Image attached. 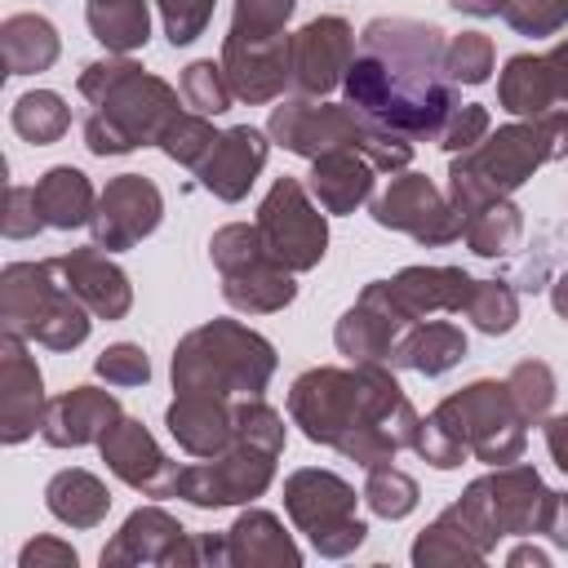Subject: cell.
Segmentation results:
<instances>
[{"mask_svg": "<svg viewBox=\"0 0 568 568\" xmlns=\"http://www.w3.org/2000/svg\"><path fill=\"white\" fill-rule=\"evenodd\" d=\"M346 106L408 142L439 138L457 89L444 71V31L417 18H373L342 80Z\"/></svg>", "mask_w": 568, "mask_h": 568, "instance_id": "cell-1", "label": "cell"}, {"mask_svg": "<svg viewBox=\"0 0 568 568\" xmlns=\"http://www.w3.org/2000/svg\"><path fill=\"white\" fill-rule=\"evenodd\" d=\"M288 417L311 444H328L364 470L395 462L399 448H413L422 422L382 359L306 368L288 386Z\"/></svg>", "mask_w": 568, "mask_h": 568, "instance_id": "cell-2", "label": "cell"}, {"mask_svg": "<svg viewBox=\"0 0 568 568\" xmlns=\"http://www.w3.org/2000/svg\"><path fill=\"white\" fill-rule=\"evenodd\" d=\"M75 89L89 102L84 146L93 155H129L138 146H160L164 129L182 115L178 89L142 71L129 53L89 62Z\"/></svg>", "mask_w": 568, "mask_h": 568, "instance_id": "cell-3", "label": "cell"}, {"mask_svg": "<svg viewBox=\"0 0 568 568\" xmlns=\"http://www.w3.org/2000/svg\"><path fill=\"white\" fill-rule=\"evenodd\" d=\"M275 377V346L240 320H209L191 328L173 351V390L204 395H262Z\"/></svg>", "mask_w": 568, "mask_h": 568, "instance_id": "cell-4", "label": "cell"}, {"mask_svg": "<svg viewBox=\"0 0 568 568\" xmlns=\"http://www.w3.org/2000/svg\"><path fill=\"white\" fill-rule=\"evenodd\" d=\"M266 138L280 142L284 151L293 155H324L333 146H355L359 155L373 160V169L382 173H399L408 169L413 160V142L390 133V129H377L373 120H364L355 106L346 102H315V98H288L271 111V124H266Z\"/></svg>", "mask_w": 568, "mask_h": 568, "instance_id": "cell-5", "label": "cell"}, {"mask_svg": "<svg viewBox=\"0 0 568 568\" xmlns=\"http://www.w3.org/2000/svg\"><path fill=\"white\" fill-rule=\"evenodd\" d=\"M93 311L62 284L49 262H9L0 271V324L4 333L31 337L49 351H75L89 337Z\"/></svg>", "mask_w": 568, "mask_h": 568, "instance_id": "cell-6", "label": "cell"}, {"mask_svg": "<svg viewBox=\"0 0 568 568\" xmlns=\"http://www.w3.org/2000/svg\"><path fill=\"white\" fill-rule=\"evenodd\" d=\"M546 160L555 155L541 120H515V124H501L497 133H484V142L453 155L448 164V200L457 217L466 222V213H475L484 200L519 191Z\"/></svg>", "mask_w": 568, "mask_h": 568, "instance_id": "cell-7", "label": "cell"}, {"mask_svg": "<svg viewBox=\"0 0 568 568\" xmlns=\"http://www.w3.org/2000/svg\"><path fill=\"white\" fill-rule=\"evenodd\" d=\"M426 417L462 462L475 457V462H488V466H510V462L524 457L528 422L519 417L506 382L479 377V382L444 395Z\"/></svg>", "mask_w": 568, "mask_h": 568, "instance_id": "cell-8", "label": "cell"}, {"mask_svg": "<svg viewBox=\"0 0 568 568\" xmlns=\"http://www.w3.org/2000/svg\"><path fill=\"white\" fill-rule=\"evenodd\" d=\"M284 510L324 559H346L368 537L364 519L355 515V488L320 466H302L284 479Z\"/></svg>", "mask_w": 568, "mask_h": 568, "instance_id": "cell-9", "label": "cell"}, {"mask_svg": "<svg viewBox=\"0 0 568 568\" xmlns=\"http://www.w3.org/2000/svg\"><path fill=\"white\" fill-rule=\"evenodd\" d=\"M257 231L266 253L293 275L320 266V257L328 253V222L297 178H275V186L257 204Z\"/></svg>", "mask_w": 568, "mask_h": 568, "instance_id": "cell-10", "label": "cell"}, {"mask_svg": "<svg viewBox=\"0 0 568 568\" xmlns=\"http://www.w3.org/2000/svg\"><path fill=\"white\" fill-rule=\"evenodd\" d=\"M275 457L280 448L257 444L235 435V444L217 457H204L195 466H182L178 479V497H186L200 510H222V506H244L253 497H262L275 479Z\"/></svg>", "mask_w": 568, "mask_h": 568, "instance_id": "cell-11", "label": "cell"}, {"mask_svg": "<svg viewBox=\"0 0 568 568\" xmlns=\"http://www.w3.org/2000/svg\"><path fill=\"white\" fill-rule=\"evenodd\" d=\"M373 222L386 231H404L417 244H453L462 240V217L453 209V200L426 178V173H399L390 178V186L373 200Z\"/></svg>", "mask_w": 568, "mask_h": 568, "instance_id": "cell-12", "label": "cell"}, {"mask_svg": "<svg viewBox=\"0 0 568 568\" xmlns=\"http://www.w3.org/2000/svg\"><path fill=\"white\" fill-rule=\"evenodd\" d=\"M355 58V31L346 18H311L302 31L288 36V84L302 98H324L346 80Z\"/></svg>", "mask_w": 568, "mask_h": 568, "instance_id": "cell-13", "label": "cell"}, {"mask_svg": "<svg viewBox=\"0 0 568 568\" xmlns=\"http://www.w3.org/2000/svg\"><path fill=\"white\" fill-rule=\"evenodd\" d=\"M164 217V195L151 178L142 173H120L102 186L98 195V209H93V244L106 248V253H120V248H133L142 244Z\"/></svg>", "mask_w": 568, "mask_h": 568, "instance_id": "cell-14", "label": "cell"}, {"mask_svg": "<svg viewBox=\"0 0 568 568\" xmlns=\"http://www.w3.org/2000/svg\"><path fill=\"white\" fill-rule=\"evenodd\" d=\"M497 102L519 115L537 120L546 111H568V40L546 53H515L497 75Z\"/></svg>", "mask_w": 568, "mask_h": 568, "instance_id": "cell-15", "label": "cell"}, {"mask_svg": "<svg viewBox=\"0 0 568 568\" xmlns=\"http://www.w3.org/2000/svg\"><path fill=\"white\" fill-rule=\"evenodd\" d=\"M102 462L115 479H124L129 488L146 493V497H178V479L182 466L169 462L155 444V435L138 422V417H120L106 435H102Z\"/></svg>", "mask_w": 568, "mask_h": 568, "instance_id": "cell-16", "label": "cell"}, {"mask_svg": "<svg viewBox=\"0 0 568 568\" xmlns=\"http://www.w3.org/2000/svg\"><path fill=\"white\" fill-rule=\"evenodd\" d=\"M22 342L27 337H18V333L0 337V439L4 444L31 439L40 430V422H44V408H49L40 368L27 355Z\"/></svg>", "mask_w": 568, "mask_h": 568, "instance_id": "cell-17", "label": "cell"}, {"mask_svg": "<svg viewBox=\"0 0 568 568\" xmlns=\"http://www.w3.org/2000/svg\"><path fill=\"white\" fill-rule=\"evenodd\" d=\"M222 71L240 102H275L288 84V36L280 40H222Z\"/></svg>", "mask_w": 568, "mask_h": 568, "instance_id": "cell-18", "label": "cell"}, {"mask_svg": "<svg viewBox=\"0 0 568 568\" xmlns=\"http://www.w3.org/2000/svg\"><path fill=\"white\" fill-rule=\"evenodd\" d=\"M266 151H271V142H266L262 129L235 124V129L217 133V142H213V151L204 155V164L195 169V178H200V186L213 191L217 200L235 204V200H244L248 186L257 182V173H262V164H266Z\"/></svg>", "mask_w": 568, "mask_h": 568, "instance_id": "cell-19", "label": "cell"}, {"mask_svg": "<svg viewBox=\"0 0 568 568\" xmlns=\"http://www.w3.org/2000/svg\"><path fill=\"white\" fill-rule=\"evenodd\" d=\"M479 488H484V497H488V510H493L501 537L541 532L550 488L541 484V475H537L532 466H524V462L493 466L488 475H479Z\"/></svg>", "mask_w": 568, "mask_h": 568, "instance_id": "cell-20", "label": "cell"}, {"mask_svg": "<svg viewBox=\"0 0 568 568\" xmlns=\"http://www.w3.org/2000/svg\"><path fill=\"white\" fill-rule=\"evenodd\" d=\"M53 266H58L62 284L93 311V320H124V315H129V306H133V284H129V275H124L98 244L71 248V253L53 257Z\"/></svg>", "mask_w": 568, "mask_h": 568, "instance_id": "cell-21", "label": "cell"}, {"mask_svg": "<svg viewBox=\"0 0 568 568\" xmlns=\"http://www.w3.org/2000/svg\"><path fill=\"white\" fill-rule=\"evenodd\" d=\"M120 399L111 390L98 386H71L67 395L49 399L40 435L53 448H84V444H102V435L120 422Z\"/></svg>", "mask_w": 568, "mask_h": 568, "instance_id": "cell-22", "label": "cell"}, {"mask_svg": "<svg viewBox=\"0 0 568 568\" xmlns=\"http://www.w3.org/2000/svg\"><path fill=\"white\" fill-rule=\"evenodd\" d=\"M169 435L191 457H217L235 444V399L204 395V390H178V399L164 413Z\"/></svg>", "mask_w": 568, "mask_h": 568, "instance_id": "cell-23", "label": "cell"}, {"mask_svg": "<svg viewBox=\"0 0 568 568\" xmlns=\"http://www.w3.org/2000/svg\"><path fill=\"white\" fill-rule=\"evenodd\" d=\"M386 302L408 320L417 324L422 315H435V311H457L466 306L470 297V275L462 266H404L395 280H377Z\"/></svg>", "mask_w": 568, "mask_h": 568, "instance_id": "cell-24", "label": "cell"}, {"mask_svg": "<svg viewBox=\"0 0 568 568\" xmlns=\"http://www.w3.org/2000/svg\"><path fill=\"white\" fill-rule=\"evenodd\" d=\"M404 320L364 284V293H359V302L337 320V328H333V342H337V351L351 359V364H364V359H390L395 355V346H399V337H404Z\"/></svg>", "mask_w": 568, "mask_h": 568, "instance_id": "cell-25", "label": "cell"}, {"mask_svg": "<svg viewBox=\"0 0 568 568\" xmlns=\"http://www.w3.org/2000/svg\"><path fill=\"white\" fill-rule=\"evenodd\" d=\"M222 297L244 315H275L297 297L293 271L280 266L266 248L222 271Z\"/></svg>", "mask_w": 568, "mask_h": 568, "instance_id": "cell-26", "label": "cell"}, {"mask_svg": "<svg viewBox=\"0 0 568 568\" xmlns=\"http://www.w3.org/2000/svg\"><path fill=\"white\" fill-rule=\"evenodd\" d=\"M373 160L359 155L355 146H333L311 160V182L306 191L324 213H355L373 195Z\"/></svg>", "mask_w": 568, "mask_h": 568, "instance_id": "cell-27", "label": "cell"}, {"mask_svg": "<svg viewBox=\"0 0 568 568\" xmlns=\"http://www.w3.org/2000/svg\"><path fill=\"white\" fill-rule=\"evenodd\" d=\"M186 537V528L160 510V506H138L120 532L102 546V568H115V564H169L173 546Z\"/></svg>", "mask_w": 568, "mask_h": 568, "instance_id": "cell-28", "label": "cell"}, {"mask_svg": "<svg viewBox=\"0 0 568 568\" xmlns=\"http://www.w3.org/2000/svg\"><path fill=\"white\" fill-rule=\"evenodd\" d=\"M226 564H235V568H297L302 550L271 510H244L226 528Z\"/></svg>", "mask_w": 568, "mask_h": 568, "instance_id": "cell-29", "label": "cell"}, {"mask_svg": "<svg viewBox=\"0 0 568 568\" xmlns=\"http://www.w3.org/2000/svg\"><path fill=\"white\" fill-rule=\"evenodd\" d=\"M36 204H40L44 226H53V231H75V226H89V222H93L98 195H93V182H89L80 169L53 164V169L36 182Z\"/></svg>", "mask_w": 568, "mask_h": 568, "instance_id": "cell-30", "label": "cell"}, {"mask_svg": "<svg viewBox=\"0 0 568 568\" xmlns=\"http://www.w3.org/2000/svg\"><path fill=\"white\" fill-rule=\"evenodd\" d=\"M0 53H4V71L9 75H36L49 71L62 53L58 27L40 13H13L0 22Z\"/></svg>", "mask_w": 568, "mask_h": 568, "instance_id": "cell-31", "label": "cell"}, {"mask_svg": "<svg viewBox=\"0 0 568 568\" xmlns=\"http://www.w3.org/2000/svg\"><path fill=\"white\" fill-rule=\"evenodd\" d=\"M462 355H466V333L457 324H448V320H430V324H408L404 328L390 364L413 368L422 377H439L453 364H462Z\"/></svg>", "mask_w": 568, "mask_h": 568, "instance_id": "cell-32", "label": "cell"}, {"mask_svg": "<svg viewBox=\"0 0 568 568\" xmlns=\"http://www.w3.org/2000/svg\"><path fill=\"white\" fill-rule=\"evenodd\" d=\"M44 506L67 528H98L106 519V510H111V493L93 470L71 466V470H58L44 484Z\"/></svg>", "mask_w": 568, "mask_h": 568, "instance_id": "cell-33", "label": "cell"}, {"mask_svg": "<svg viewBox=\"0 0 568 568\" xmlns=\"http://www.w3.org/2000/svg\"><path fill=\"white\" fill-rule=\"evenodd\" d=\"M84 22H89L93 40L111 53H133L151 40L146 0H84Z\"/></svg>", "mask_w": 568, "mask_h": 568, "instance_id": "cell-34", "label": "cell"}, {"mask_svg": "<svg viewBox=\"0 0 568 568\" xmlns=\"http://www.w3.org/2000/svg\"><path fill=\"white\" fill-rule=\"evenodd\" d=\"M524 235V213L510 195H497V200H484L475 213H466L462 222V240L470 253L479 257H506Z\"/></svg>", "mask_w": 568, "mask_h": 568, "instance_id": "cell-35", "label": "cell"}, {"mask_svg": "<svg viewBox=\"0 0 568 568\" xmlns=\"http://www.w3.org/2000/svg\"><path fill=\"white\" fill-rule=\"evenodd\" d=\"M9 120H13L18 138H27L36 146H49V142H58L71 129V106L53 89H31V93H22L13 102V115Z\"/></svg>", "mask_w": 568, "mask_h": 568, "instance_id": "cell-36", "label": "cell"}, {"mask_svg": "<svg viewBox=\"0 0 568 568\" xmlns=\"http://www.w3.org/2000/svg\"><path fill=\"white\" fill-rule=\"evenodd\" d=\"M488 555L448 519V515H439L435 524H426L422 532H417V541H413V564L417 568H439V564H484Z\"/></svg>", "mask_w": 568, "mask_h": 568, "instance_id": "cell-37", "label": "cell"}, {"mask_svg": "<svg viewBox=\"0 0 568 568\" xmlns=\"http://www.w3.org/2000/svg\"><path fill=\"white\" fill-rule=\"evenodd\" d=\"M462 315H466L479 333L501 337V333H510L515 320H519V297H515V288H510L506 280H475V284H470V297H466V306H462Z\"/></svg>", "mask_w": 568, "mask_h": 568, "instance_id": "cell-38", "label": "cell"}, {"mask_svg": "<svg viewBox=\"0 0 568 568\" xmlns=\"http://www.w3.org/2000/svg\"><path fill=\"white\" fill-rule=\"evenodd\" d=\"M417 497H422V488H417V479H413L408 470H399V466H390V462L368 466L364 501H368L373 515H382V519H404V515L417 510Z\"/></svg>", "mask_w": 568, "mask_h": 568, "instance_id": "cell-39", "label": "cell"}, {"mask_svg": "<svg viewBox=\"0 0 568 568\" xmlns=\"http://www.w3.org/2000/svg\"><path fill=\"white\" fill-rule=\"evenodd\" d=\"M506 390H510L519 417H524L528 426H537V422L550 417V404H555V390H559V386H555L550 364H541V359H519V364L506 373Z\"/></svg>", "mask_w": 568, "mask_h": 568, "instance_id": "cell-40", "label": "cell"}, {"mask_svg": "<svg viewBox=\"0 0 568 568\" xmlns=\"http://www.w3.org/2000/svg\"><path fill=\"white\" fill-rule=\"evenodd\" d=\"M297 0H235V13H231V31L235 40H280L288 36V18H293Z\"/></svg>", "mask_w": 568, "mask_h": 568, "instance_id": "cell-41", "label": "cell"}, {"mask_svg": "<svg viewBox=\"0 0 568 568\" xmlns=\"http://www.w3.org/2000/svg\"><path fill=\"white\" fill-rule=\"evenodd\" d=\"M493 40L484 31H462L444 44V71L453 84H484L493 75Z\"/></svg>", "mask_w": 568, "mask_h": 568, "instance_id": "cell-42", "label": "cell"}, {"mask_svg": "<svg viewBox=\"0 0 568 568\" xmlns=\"http://www.w3.org/2000/svg\"><path fill=\"white\" fill-rule=\"evenodd\" d=\"M231 84H226V71H222V62H213V58H200V62H191L186 71H182V102L191 106V111H200V115H222L226 106H231Z\"/></svg>", "mask_w": 568, "mask_h": 568, "instance_id": "cell-43", "label": "cell"}, {"mask_svg": "<svg viewBox=\"0 0 568 568\" xmlns=\"http://www.w3.org/2000/svg\"><path fill=\"white\" fill-rule=\"evenodd\" d=\"M213 142H217V133H213V124H209V115H200V111H182L169 129H164V138H160V151L173 160V164H186V169H200L204 164V155L213 151Z\"/></svg>", "mask_w": 568, "mask_h": 568, "instance_id": "cell-44", "label": "cell"}, {"mask_svg": "<svg viewBox=\"0 0 568 568\" xmlns=\"http://www.w3.org/2000/svg\"><path fill=\"white\" fill-rule=\"evenodd\" d=\"M501 18L519 36H555L559 27H568V0H506Z\"/></svg>", "mask_w": 568, "mask_h": 568, "instance_id": "cell-45", "label": "cell"}, {"mask_svg": "<svg viewBox=\"0 0 568 568\" xmlns=\"http://www.w3.org/2000/svg\"><path fill=\"white\" fill-rule=\"evenodd\" d=\"M155 9H160V22L173 49L200 40L213 18V0H155Z\"/></svg>", "mask_w": 568, "mask_h": 568, "instance_id": "cell-46", "label": "cell"}, {"mask_svg": "<svg viewBox=\"0 0 568 568\" xmlns=\"http://www.w3.org/2000/svg\"><path fill=\"white\" fill-rule=\"evenodd\" d=\"M488 106H479V102H457L453 111H448V120H444V129H439V146L448 151V155H462V151H470L475 142H484V133H488Z\"/></svg>", "mask_w": 568, "mask_h": 568, "instance_id": "cell-47", "label": "cell"}, {"mask_svg": "<svg viewBox=\"0 0 568 568\" xmlns=\"http://www.w3.org/2000/svg\"><path fill=\"white\" fill-rule=\"evenodd\" d=\"M93 368H98V377H106L111 386H142V382L151 377V359H146V351L133 346V342L106 346V351L93 359Z\"/></svg>", "mask_w": 568, "mask_h": 568, "instance_id": "cell-48", "label": "cell"}, {"mask_svg": "<svg viewBox=\"0 0 568 568\" xmlns=\"http://www.w3.org/2000/svg\"><path fill=\"white\" fill-rule=\"evenodd\" d=\"M40 226H44V217H40V204H36V186H9V191H4L0 231H4L9 240H31Z\"/></svg>", "mask_w": 568, "mask_h": 568, "instance_id": "cell-49", "label": "cell"}, {"mask_svg": "<svg viewBox=\"0 0 568 568\" xmlns=\"http://www.w3.org/2000/svg\"><path fill=\"white\" fill-rule=\"evenodd\" d=\"M75 559H80V555H75L67 541H58V537H36V541L22 546L18 568H75Z\"/></svg>", "mask_w": 568, "mask_h": 568, "instance_id": "cell-50", "label": "cell"}, {"mask_svg": "<svg viewBox=\"0 0 568 568\" xmlns=\"http://www.w3.org/2000/svg\"><path fill=\"white\" fill-rule=\"evenodd\" d=\"M541 532H546L559 550H568V493H550V501H546V519H541Z\"/></svg>", "mask_w": 568, "mask_h": 568, "instance_id": "cell-51", "label": "cell"}, {"mask_svg": "<svg viewBox=\"0 0 568 568\" xmlns=\"http://www.w3.org/2000/svg\"><path fill=\"white\" fill-rule=\"evenodd\" d=\"M546 448H550L555 466L568 475V413H559V417H546Z\"/></svg>", "mask_w": 568, "mask_h": 568, "instance_id": "cell-52", "label": "cell"}, {"mask_svg": "<svg viewBox=\"0 0 568 568\" xmlns=\"http://www.w3.org/2000/svg\"><path fill=\"white\" fill-rule=\"evenodd\" d=\"M457 13H470V18H493V13H501V4L506 0H448Z\"/></svg>", "mask_w": 568, "mask_h": 568, "instance_id": "cell-53", "label": "cell"}, {"mask_svg": "<svg viewBox=\"0 0 568 568\" xmlns=\"http://www.w3.org/2000/svg\"><path fill=\"white\" fill-rule=\"evenodd\" d=\"M506 564H510V568H524V564H532V568H546L550 559H546V550H541V546H515Z\"/></svg>", "mask_w": 568, "mask_h": 568, "instance_id": "cell-54", "label": "cell"}, {"mask_svg": "<svg viewBox=\"0 0 568 568\" xmlns=\"http://www.w3.org/2000/svg\"><path fill=\"white\" fill-rule=\"evenodd\" d=\"M550 306H555V315H559V320H568V271L550 284Z\"/></svg>", "mask_w": 568, "mask_h": 568, "instance_id": "cell-55", "label": "cell"}]
</instances>
